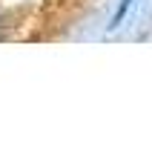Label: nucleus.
Returning <instances> with one entry per match:
<instances>
[{
	"label": "nucleus",
	"mask_w": 152,
	"mask_h": 144,
	"mask_svg": "<svg viewBox=\"0 0 152 144\" xmlns=\"http://www.w3.org/2000/svg\"><path fill=\"white\" fill-rule=\"evenodd\" d=\"M129 3H132V0H121V6H118V12H115V17H112V23H109V29H118V26H121V20H124V15H126V9H129Z\"/></svg>",
	"instance_id": "f257e3e1"
}]
</instances>
